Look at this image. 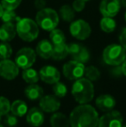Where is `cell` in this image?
<instances>
[{
  "label": "cell",
  "instance_id": "cell-1",
  "mask_svg": "<svg viewBox=\"0 0 126 127\" xmlns=\"http://www.w3.org/2000/svg\"><path fill=\"white\" fill-rule=\"evenodd\" d=\"M99 113L93 105L80 104L71 112L69 122L71 127H98Z\"/></svg>",
  "mask_w": 126,
  "mask_h": 127
},
{
  "label": "cell",
  "instance_id": "cell-2",
  "mask_svg": "<svg viewBox=\"0 0 126 127\" xmlns=\"http://www.w3.org/2000/svg\"><path fill=\"white\" fill-rule=\"evenodd\" d=\"M72 94L79 104H88L94 97V86L87 78H79L72 87Z\"/></svg>",
  "mask_w": 126,
  "mask_h": 127
},
{
  "label": "cell",
  "instance_id": "cell-3",
  "mask_svg": "<svg viewBox=\"0 0 126 127\" xmlns=\"http://www.w3.org/2000/svg\"><path fill=\"white\" fill-rule=\"evenodd\" d=\"M17 34L23 41L30 42L38 37L39 28L35 21L28 17H21L16 24Z\"/></svg>",
  "mask_w": 126,
  "mask_h": 127
},
{
  "label": "cell",
  "instance_id": "cell-4",
  "mask_svg": "<svg viewBox=\"0 0 126 127\" xmlns=\"http://www.w3.org/2000/svg\"><path fill=\"white\" fill-rule=\"evenodd\" d=\"M35 21L38 24L39 28L46 31H51L58 26L60 17L54 9L46 7L37 11Z\"/></svg>",
  "mask_w": 126,
  "mask_h": 127
},
{
  "label": "cell",
  "instance_id": "cell-5",
  "mask_svg": "<svg viewBox=\"0 0 126 127\" xmlns=\"http://www.w3.org/2000/svg\"><path fill=\"white\" fill-rule=\"evenodd\" d=\"M126 59V49L121 44H110L103 51V61L110 66L121 65Z\"/></svg>",
  "mask_w": 126,
  "mask_h": 127
},
{
  "label": "cell",
  "instance_id": "cell-6",
  "mask_svg": "<svg viewBox=\"0 0 126 127\" xmlns=\"http://www.w3.org/2000/svg\"><path fill=\"white\" fill-rule=\"evenodd\" d=\"M36 60V53L29 47L22 48L17 51L15 56V62L19 68L26 69L31 67Z\"/></svg>",
  "mask_w": 126,
  "mask_h": 127
},
{
  "label": "cell",
  "instance_id": "cell-7",
  "mask_svg": "<svg viewBox=\"0 0 126 127\" xmlns=\"http://www.w3.org/2000/svg\"><path fill=\"white\" fill-rule=\"evenodd\" d=\"M70 34L78 40L84 41L90 36L92 33V29L90 24L83 19L73 21L69 26Z\"/></svg>",
  "mask_w": 126,
  "mask_h": 127
},
{
  "label": "cell",
  "instance_id": "cell-8",
  "mask_svg": "<svg viewBox=\"0 0 126 127\" xmlns=\"http://www.w3.org/2000/svg\"><path fill=\"white\" fill-rule=\"evenodd\" d=\"M84 63H81L75 60H72L65 63L62 67L63 75L70 80H76L83 77L85 74Z\"/></svg>",
  "mask_w": 126,
  "mask_h": 127
},
{
  "label": "cell",
  "instance_id": "cell-9",
  "mask_svg": "<svg viewBox=\"0 0 126 127\" xmlns=\"http://www.w3.org/2000/svg\"><path fill=\"white\" fill-rule=\"evenodd\" d=\"M123 116L118 111H110L99 119L98 127H122Z\"/></svg>",
  "mask_w": 126,
  "mask_h": 127
},
{
  "label": "cell",
  "instance_id": "cell-10",
  "mask_svg": "<svg viewBox=\"0 0 126 127\" xmlns=\"http://www.w3.org/2000/svg\"><path fill=\"white\" fill-rule=\"evenodd\" d=\"M19 74V67L10 59L0 61V76L7 80H12Z\"/></svg>",
  "mask_w": 126,
  "mask_h": 127
},
{
  "label": "cell",
  "instance_id": "cell-11",
  "mask_svg": "<svg viewBox=\"0 0 126 127\" xmlns=\"http://www.w3.org/2000/svg\"><path fill=\"white\" fill-rule=\"evenodd\" d=\"M120 0H102L99 4V11L103 17H116L120 11Z\"/></svg>",
  "mask_w": 126,
  "mask_h": 127
},
{
  "label": "cell",
  "instance_id": "cell-12",
  "mask_svg": "<svg viewBox=\"0 0 126 127\" xmlns=\"http://www.w3.org/2000/svg\"><path fill=\"white\" fill-rule=\"evenodd\" d=\"M39 77L43 82L47 84H52L60 81L61 73L54 66L47 65L42 67L39 71Z\"/></svg>",
  "mask_w": 126,
  "mask_h": 127
},
{
  "label": "cell",
  "instance_id": "cell-13",
  "mask_svg": "<svg viewBox=\"0 0 126 127\" xmlns=\"http://www.w3.org/2000/svg\"><path fill=\"white\" fill-rule=\"evenodd\" d=\"M39 106L45 112H55L61 107V102L55 95H43L40 99Z\"/></svg>",
  "mask_w": 126,
  "mask_h": 127
},
{
  "label": "cell",
  "instance_id": "cell-14",
  "mask_svg": "<svg viewBox=\"0 0 126 127\" xmlns=\"http://www.w3.org/2000/svg\"><path fill=\"white\" fill-rule=\"evenodd\" d=\"M45 117H44L43 111L38 107H33L27 112L26 115V121L29 126L33 127H39L44 123Z\"/></svg>",
  "mask_w": 126,
  "mask_h": 127
},
{
  "label": "cell",
  "instance_id": "cell-15",
  "mask_svg": "<svg viewBox=\"0 0 126 127\" xmlns=\"http://www.w3.org/2000/svg\"><path fill=\"white\" fill-rule=\"evenodd\" d=\"M96 106L102 112H107L112 111L116 106V99L111 94H102L96 99Z\"/></svg>",
  "mask_w": 126,
  "mask_h": 127
},
{
  "label": "cell",
  "instance_id": "cell-16",
  "mask_svg": "<svg viewBox=\"0 0 126 127\" xmlns=\"http://www.w3.org/2000/svg\"><path fill=\"white\" fill-rule=\"evenodd\" d=\"M53 49H54V45L52 44V42L50 41L44 39L37 43L36 48H35V53L41 58L48 60L52 57Z\"/></svg>",
  "mask_w": 126,
  "mask_h": 127
},
{
  "label": "cell",
  "instance_id": "cell-17",
  "mask_svg": "<svg viewBox=\"0 0 126 127\" xmlns=\"http://www.w3.org/2000/svg\"><path fill=\"white\" fill-rule=\"evenodd\" d=\"M17 35L16 24L10 23H3L0 26V41L1 42H10Z\"/></svg>",
  "mask_w": 126,
  "mask_h": 127
},
{
  "label": "cell",
  "instance_id": "cell-18",
  "mask_svg": "<svg viewBox=\"0 0 126 127\" xmlns=\"http://www.w3.org/2000/svg\"><path fill=\"white\" fill-rule=\"evenodd\" d=\"M43 89L41 86L37 84H29L24 90V94L28 99L35 101L40 99L43 96Z\"/></svg>",
  "mask_w": 126,
  "mask_h": 127
},
{
  "label": "cell",
  "instance_id": "cell-19",
  "mask_svg": "<svg viewBox=\"0 0 126 127\" xmlns=\"http://www.w3.org/2000/svg\"><path fill=\"white\" fill-rule=\"evenodd\" d=\"M50 125L52 127H69L70 122L67 118L62 112H55L50 118Z\"/></svg>",
  "mask_w": 126,
  "mask_h": 127
},
{
  "label": "cell",
  "instance_id": "cell-20",
  "mask_svg": "<svg viewBox=\"0 0 126 127\" xmlns=\"http://www.w3.org/2000/svg\"><path fill=\"white\" fill-rule=\"evenodd\" d=\"M10 112H11V113L17 117H23L27 114L28 105L24 100L17 99V100L13 101V103L10 105Z\"/></svg>",
  "mask_w": 126,
  "mask_h": 127
},
{
  "label": "cell",
  "instance_id": "cell-21",
  "mask_svg": "<svg viewBox=\"0 0 126 127\" xmlns=\"http://www.w3.org/2000/svg\"><path fill=\"white\" fill-rule=\"evenodd\" d=\"M67 55H68V48L67 43L54 45L51 58H53L54 61H61L65 59Z\"/></svg>",
  "mask_w": 126,
  "mask_h": 127
},
{
  "label": "cell",
  "instance_id": "cell-22",
  "mask_svg": "<svg viewBox=\"0 0 126 127\" xmlns=\"http://www.w3.org/2000/svg\"><path fill=\"white\" fill-rule=\"evenodd\" d=\"M59 17L65 22H73L75 17V10L69 4H64L60 8Z\"/></svg>",
  "mask_w": 126,
  "mask_h": 127
},
{
  "label": "cell",
  "instance_id": "cell-23",
  "mask_svg": "<svg viewBox=\"0 0 126 127\" xmlns=\"http://www.w3.org/2000/svg\"><path fill=\"white\" fill-rule=\"evenodd\" d=\"M101 30L105 33H111L115 30L117 27L116 21L113 19V17H103L102 19L99 22Z\"/></svg>",
  "mask_w": 126,
  "mask_h": 127
},
{
  "label": "cell",
  "instance_id": "cell-24",
  "mask_svg": "<svg viewBox=\"0 0 126 127\" xmlns=\"http://www.w3.org/2000/svg\"><path fill=\"white\" fill-rule=\"evenodd\" d=\"M22 77L25 82L29 84H35L39 80V73L34 68L29 67V68L24 69L22 73Z\"/></svg>",
  "mask_w": 126,
  "mask_h": 127
},
{
  "label": "cell",
  "instance_id": "cell-25",
  "mask_svg": "<svg viewBox=\"0 0 126 127\" xmlns=\"http://www.w3.org/2000/svg\"><path fill=\"white\" fill-rule=\"evenodd\" d=\"M49 39L53 45H59V44L66 43V36L62 30L59 29H54L50 31Z\"/></svg>",
  "mask_w": 126,
  "mask_h": 127
},
{
  "label": "cell",
  "instance_id": "cell-26",
  "mask_svg": "<svg viewBox=\"0 0 126 127\" xmlns=\"http://www.w3.org/2000/svg\"><path fill=\"white\" fill-rule=\"evenodd\" d=\"M20 18L21 17L17 16V14L14 10H4L1 17L3 23H10V24H15Z\"/></svg>",
  "mask_w": 126,
  "mask_h": 127
},
{
  "label": "cell",
  "instance_id": "cell-27",
  "mask_svg": "<svg viewBox=\"0 0 126 127\" xmlns=\"http://www.w3.org/2000/svg\"><path fill=\"white\" fill-rule=\"evenodd\" d=\"M13 50L8 42H0V59H10L12 55Z\"/></svg>",
  "mask_w": 126,
  "mask_h": 127
},
{
  "label": "cell",
  "instance_id": "cell-28",
  "mask_svg": "<svg viewBox=\"0 0 126 127\" xmlns=\"http://www.w3.org/2000/svg\"><path fill=\"white\" fill-rule=\"evenodd\" d=\"M85 75L91 81H96L100 78V72L95 66H88L85 68Z\"/></svg>",
  "mask_w": 126,
  "mask_h": 127
},
{
  "label": "cell",
  "instance_id": "cell-29",
  "mask_svg": "<svg viewBox=\"0 0 126 127\" xmlns=\"http://www.w3.org/2000/svg\"><path fill=\"white\" fill-rule=\"evenodd\" d=\"M53 92L57 98H63L67 94V87L62 82L58 81L53 86Z\"/></svg>",
  "mask_w": 126,
  "mask_h": 127
},
{
  "label": "cell",
  "instance_id": "cell-30",
  "mask_svg": "<svg viewBox=\"0 0 126 127\" xmlns=\"http://www.w3.org/2000/svg\"><path fill=\"white\" fill-rule=\"evenodd\" d=\"M90 59V53L88 51V49L86 47L82 46L81 49L79 51V53L73 57V60H75L77 62H79L81 63H86Z\"/></svg>",
  "mask_w": 126,
  "mask_h": 127
},
{
  "label": "cell",
  "instance_id": "cell-31",
  "mask_svg": "<svg viewBox=\"0 0 126 127\" xmlns=\"http://www.w3.org/2000/svg\"><path fill=\"white\" fill-rule=\"evenodd\" d=\"M10 111V103L7 98L0 96V116L6 115Z\"/></svg>",
  "mask_w": 126,
  "mask_h": 127
},
{
  "label": "cell",
  "instance_id": "cell-32",
  "mask_svg": "<svg viewBox=\"0 0 126 127\" xmlns=\"http://www.w3.org/2000/svg\"><path fill=\"white\" fill-rule=\"evenodd\" d=\"M1 4L4 10H15L22 3V0H1Z\"/></svg>",
  "mask_w": 126,
  "mask_h": 127
},
{
  "label": "cell",
  "instance_id": "cell-33",
  "mask_svg": "<svg viewBox=\"0 0 126 127\" xmlns=\"http://www.w3.org/2000/svg\"><path fill=\"white\" fill-rule=\"evenodd\" d=\"M17 117L14 114H9L7 113L4 118V123L9 127H15L17 125Z\"/></svg>",
  "mask_w": 126,
  "mask_h": 127
},
{
  "label": "cell",
  "instance_id": "cell-34",
  "mask_svg": "<svg viewBox=\"0 0 126 127\" xmlns=\"http://www.w3.org/2000/svg\"><path fill=\"white\" fill-rule=\"evenodd\" d=\"M75 12H81L86 7V2L84 0H74L72 5Z\"/></svg>",
  "mask_w": 126,
  "mask_h": 127
},
{
  "label": "cell",
  "instance_id": "cell-35",
  "mask_svg": "<svg viewBox=\"0 0 126 127\" xmlns=\"http://www.w3.org/2000/svg\"><path fill=\"white\" fill-rule=\"evenodd\" d=\"M111 74L114 77H120L123 75V71H122L121 66H113V68L111 70Z\"/></svg>",
  "mask_w": 126,
  "mask_h": 127
},
{
  "label": "cell",
  "instance_id": "cell-36",
  "mask_svg": "<svg viewBox=\"0 0 126 127\" xmlns=\"http://www.w3.org/2000/svg\"><path fill=\"white\" fill-rule=\"evenodd\" d=\"M46 5H47L46 0H35V2H34V6L38 10L46 8Z\"/></svg>",
  "mask_w": 126,
  "mask_h": 127
},
{
  "label": "cell",
  "instance_id": "cell-37",
  "mask_svg": "<svg viewBox=\"0 0 126 127\" xmlns=\"http://www.w3.org/2000/svg\"><path fill=\"white\" fill-rule=\"evenodd\" d=\"M118 39H119L120 44H121V45L126 49V27L122 30L121 33H120V35H119V38Z\"/></svg>",
  "mask_w": 126,
  "mask_h": 127
},
{
  "label": "cell",
  "instance_id": "cell-38",
  "mask_svg": "<svg viewBox=\"0 0 126 127\" xmlns=\"http://www.w3.org/2000/svg\"><path fill=\"white\" fill-rule=\"evenodd\" d=\"M121 67H122V71H123V75H125L126 77V59L124 61V62L121 64Z\"/></svg>",
  "mask_w": 126,
  "mask_h": 127
},
{
  "label": "cell",
  "instance_id": "cell-39",
  "mask_svg": "<svg viewBox=\"0 0 126 127\" xmlns=\"http://www.w3.org/2000/svg\"><path fill=\"white\" fill-rule=\"evenodd\" d=\"M3 10H4V9H3V5L1 4V3H0V18H1L2 15H3Z\"/></svg>",
  "mask_w": 126,
  "mask_h": 127
},
{
  "label": "cell",
  "instance_id": "cell-40",
  "mask_svg": "<svg viewBox=\"0 0 126 127\" xmlns=\"http://www.w3.org/2000/svg\"><path fill=\"white\" fill-rule=\"evenodd\" d=\"M120 2H121V6L126 8V0H120Z\"/></svg>",
  "mask_w": 126,
  "mask_h": 127
},
{
  "label": "cell",
  "instance_id": "cell-41",
  "mask_svg": "<svg viewBox=\"0 0 126 127\" xmlns=\"http://www.w3.org/2000/svg\"><path fill=\"white\" fill-rule=\"evenodd\" d=\"M125 22H126V12H125Z\"/></svg>",
  "mask_w": 126,
  "mask_h": 127
},
{
  "label": "cell",
  "instance_id": "cell-42",
  "mask_svg": "<svg viewBox=\"0 0 126 127\" xmlns=\"http://www.w3.org/2000/svg\"><path fill=\"white\" fill-rule=\"evenodd\" d=\"M84 1H85V2H86H86H89L90 0H84Z\"/></svg>",
  "mask_w": 126,
  "mask_h": 127
},
{
  "label": "cell",
  "instance_id": "cell-43",
  "mask_svg": "<svg viewBox=\"0 0 126 127\" xmlns=\"http://www.w3.org/2000/svg\"><path fill=\"white\" fill-rule=\"evenodd\" d=\"M0 127H4L3 126H2V125H0Z\"/></svg>",
  "mask_w": 126,
  "mask_h": 127
},
{
  "label": "cell",
  "instance_id": "cell-44",
  "mask_svg": "<svg viewBox=\"0 0 126 127\" xmlns=\"http://www.w3.org/2000/svg\"><path fill=\"white\" fill-rule=\"evenodd\" d=\"M1 117H2V116H0V122H1Z\"/></svg>",
  "mask_w": 126,
  "mask_h": 127
},
{
  "label": "cell",
  "instance_id": "cell-45",
  "mask_svg": "<svg viewBox=\"0 0 126 127\" xmlns=\"http://www.w3.org/2000/svg\"><path fill=\"white\" fill-rule=\"evenodd\" d=\"M122 127H126V125H125V126H122Z\"/></svg>",
  "mask_w": 126,
  "mask_h": 127
}]
</instances>
